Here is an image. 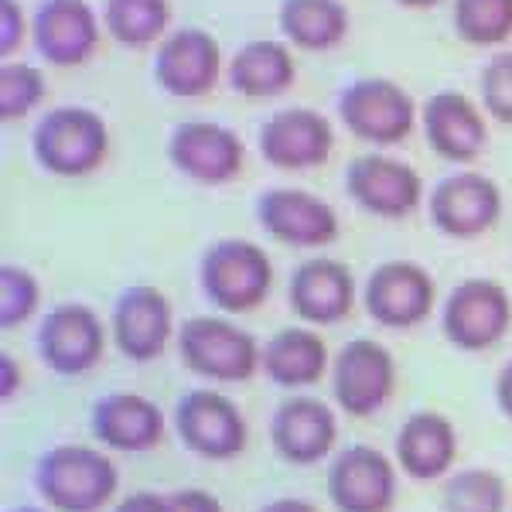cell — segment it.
Here are the masks:
<instances>
[{
	"mask_svg": "<svg viewBox=\"0 0 512 512\" xmlns=\"http://www.w3.org/2000/svg\"><path fill=\"white\" fill-rule=\"evenodd\" d=\"M35 492L52 512H103L120 492V472L106 448L62 441L38 454Z\"/></svg>",
	"mask_w": 512,
	"mask_h": 512,
	"instance_id": "obj_1",
	"label": "cell"
},
{
	"mask_svg": "<svg viewBox=\"0 0 512 512\" xmlns=\"http://www.w3.org/2000/svg\"><path fill=\"white\" fill-rule=\"evenodd\" d=\"M31 158L52 178H89L110 158V127L86 103H55L31 127Z\"/></svg>",
	"mask_w": 512,
	"mask_h": 512,
	"instance_id": "obj_2",
	"label": "cell"
},
{
	"mask_svg": "<svg viewBox=\"0 0 512 512\" xmlns=\"http://www.w3.org/2000/svg\"><path fill=\"white\" fill-rule=\"evenodd\" d=\"M198 287L222 315H250L274 291V260L253 239L219 236L198 256Z\"/></svg>",
	"mask_w": 512,
	"mask_h": 512,
	"instance_id": "obj_3",
	"label": "cell"
},
{
	"mask_svg": "<svg viewBox=\"0 0 512 512\" xmlns=\"http://www.w3.org/2000/svg\"><path fill=\"white\" fill-rule=\"evenodd\" d=\"M335 117L352 137L383 151L403 144L414 127H420V103L403 82L379 72H362L338 89Z\"/></svg>",
	"mask_w": 512,
	"mask_h": 512,
	"instance_id": "obj_4",
	"label": "cell"
},
{
	"mask_svg": "<svg viewBox=\"0 0 512 512\" xmlns=\"http://www.w3.org/2000/svg\"><path fill=\"white\" fill-rule=\"evenodd\" d=\"M181 366L205 383H250L260 373L263 345L229 315H192L175 335Z\"/></svg>",
	"mask_w": 512,
	"mask_h": 512,
	"instance_id": "obj_5",
	"label": "cell"
},
{
	"mask_svg": "<svg viewBox=\"0 0 512 512\" xmlns=\"http://www.w3.org/2000/svg\"><path fill=\"white\" fill-rule=\"evenodd\" d=\"M441 335L451 349L489 352L512 328V297L492 277H465L441 301Z\"/></svg>",
	"mask_w": 512,
	"mask_h": 512,
	"instance_id": "obj_6",
	"label": "cell"
},
{
	"mask_svg": "<svg viewBox=\"0 0 512 512\" xmlns=\"http://www.w3.org/2000/svg\"><path fill=\"white\" fill-rule=\"evenodd\" d=\"M106 335L110 328L103 325L96 308H89L86 301H59L41 315L35 349L48 373L79 379L103 362Z\"/></svg>",
	"mask_w": 512,
	"mask_h": 512,
	"instance_id": "obj_7",
	"label": "cell"
},
{
	"mask_svg": "<svg viewBox=\"0 0 512 512\" xmlns=\"http://www.w3.org/2000/svg\"><path fill=\"white\" fill-rule=\"evenodd\" d=\"M171 420L181 448L202 461H233L250 444V424L239 403L212 386H192L181 393Z\"/></svg>",
	"mask_w": 512,
	"mask_h": 512,
	"instance_id": "obj_8",
	"label": "cell"
},
{
	"mask_svg": "<svg viewBox=\"0 0 512 512\" xmlns=\"http://www.w3.org/2000/svg\"><path fill=\"white\" fill-rule=\"evenodd\" d=\"M168 164L181 178L205 188H222L246 168V144L222 120H178L164 140Z\"/></svg>",
	"mask_w": 512,
	"mask_h": 512,
	"instance_id": "obj_9",
	"label": "cell"
},
{
	"mask_svg": "<svg viewBox=\"0 0 512 512\" xmlns=\"http://www.w3.org/2000/svg\"><path fill=\"white\" fill-rule=\"evenodd\" d=\"M332 400L342 414L355 420L376 417L396 390V359L383 342L369 335L349 338L332 355Z\"/></svg>",
	"mask_w": 512,
	"mask_h": 512,
	"instance_id": "obj_10",
	"label": "cell"
},
{
	"mask_svg": "<svg viewBox=\"0 0 512 512\" xmlns=\"http://www.w3.org/2000/svg\"><path fill=\"white\" fill-rule=\"evenodd\" d=\"M154 86L171 99H202L226 76L222 45L202 24H178L154 48Z\"/></svg>",
	"mask_w": 512,
	"mask_h": 512,
	"instance_id": "obj_11",
	"label": "cell"
},
{
	"mask_svg": "<svg viewBox=\"0 0 512 512\" xmlns=\"http://www.w3.org/2000/svg\"><path fill=\"white\" fill-rule=\"evenodd\" d=\"M506 198L499 181L485 171L458 168L427 192V219L448 239H478L499 226Z\"/></svg>",
	"mask_w": 512,
	"mask_h": 512,
	"instance_id": "obj_12",
	"label": "cell"
},
{
	"mask_svg": "<svg viewBox=\"0 0 512 512\" xmlns=\"http://www.w3.org/2000/svg\"><path fill=\"white\" fill-rule=\"evenodd\" d=\"M345 195L366 216L396 222L414 216L427 198V188L410 161L383 151H366L345 164Z\"/></svg>",
	"mask_w": 512,
	"mask_h": 512,
	"instance_id": "obj_13",
	"label": "cell"
},
{
	"mask_svg": "<svg viewBox=\"0 0 512 512\" xmlns=\"http://www.w3.org/2000/svg\"><path fill=\"white\" fill-rule=\"evenodd\" d=\"M437 280L417 260H386L362 284V308L386 332H410L434 315Z\"/></svg>",
	"mask_w": 512,
	"mask_h": 512,
	"instance_id": "obj_14",
	"label": "cell"
},
{
	"mask_svg": "<svg viewBox=\"0 0 512 512\" xmlns=\"http://www.w3.org/2000/svg\"><path fill=\"white\" fill-rule=\"evenodd\" d=\"M256 226L274 243L291 250H321L342 233L338 212L328 198L297 185H270L256 195Z\"/></svg>",
	"mask_w": 512,
	"mask_h": 512,
	"instance_id": "obj_15",
	"label": "cell"
},
{
	"mask_svg": "<svg viewBox=\"0 0 512 512\" xmlns=\"http://www.w3.org/2000/svg\"><path fill=\"white\" fill-rule=\"evenodd\" d=\"M256 151L277 171L321 168L335 151V127L315 106H304V103L277 106L260 123Z\"/></svg>",
	"mask_w": 512,
	"mask_h": 512,
	"instance_id": "obj_16",
	"label": "cell"
},
{
	"mask_svg": "<svg viewBox=\"0 0 512 512\" xmlns=\"http://www.w3.org/2000/svg\"><path fill=\"white\" fill-rule=\"evenodd\" d=\"M325 492L338 512H393L400 468L373 444H349L328 461Z\"/></svg>",
	"mask_w": 512,
	"mask_h": 512,
	"instance_id": "obj_17",
	"label": "cell"
},
{
	"mask_svg": "<svg viewBox=\"0 0 512 512\" xmlns=\"http://www.w3.org/2000/svg\"><path fill=\"white\" fill-rule=\"evenodd\" d=\"M175 335V308L161 287L130 284L113 297L110 338L127 362L147 366V362L161 359Z\"/></svg>",
	"mask_w": 512,
	"mask_h": 512,
	"instance_id": "obj_18",
	"label": "cell"
},
{
	"mask_svg": "<svg viewBox=\"0 0 512 512\" xmlns=\"http://www.w3.org/2000/svg\"><path fill=\"white\" fill-rule=\"evenodd\" d=\"M103 14L89 0H38L31 11V45L52 69H79L103 41Z\"/></svg>",
	"mask_w": 512,
	"mask_h": 512,
	"instance_id": "obj_19",
	"label": "cell"
},
{
	"mask_svg": "<svg viewBox=\"0 0 512 512\" xmlns=\"http://www.w3.org/2000/svg\"><path fill=\"white\" fill-rule=\"evenodd\" d=\"M420 130L441 161L475 164L489 151V113L461 89H437L420 103Z\"/></svg>",
	"mask_w": 512,
	"mask_h": 512,
	"instance_id": "obj_20",
	"label": "cell"
},
{
	"mask_svg": "<svg viewBox=\"0 0 512 512\" xmlns=\"http://www.w3.org/2000/svg\"><path fill=\"white\" fill-rule=\"evenodd\" d=\"M355 301H359V284L352 267L335 256H308L287 277V304L301 325H342L352 315Z\"/></svg>",
	"mask_w": 512,
	"mask_h": 512,
	"instance_id": "obj_21",
	"label": "cell"
},
{
	"mask_svg": "<svg viewBox=\"0 0 512 512\" xmlns=\"http://www.w3.org/2000/svg\"><path fill=\"white\" fill-rule=\"evenodd\" d=\"M338 444V417L325 400L294 393L270 414V448L294 468H315L332 458Z\"/></svg>",
	"mask_w": 512,
	"mask_h": 512,
	"instance_id": "obj_22",
	"label": "cell"
},
{
	"mask_svg": "<svg viewBox=\"0 0 512 512\" xmlns=\"http://www.w3.org/2000/svg\"><path fill=\"white\" fill-rule=\"evenodd\" d=\"M89 431H93V437L106 451L144 454L154 451L164 441L168 420H164V410L151 396L113 390L93 403V410H89Z\"/></svg>",
	"mask_w": 512,
	"mask_h": 512,
	"instance_id": "obj_23",
	"label": "cell"
},
{
	"mask_svg": "<svg viewBox=\"0 0 512 512\" xmlns=\"http://www.w3.org/2000/svg\"><path fill=\"white\" fill-rule=\"evenodd\" d=\"M393 461L414 482L448 478L458 461V427L437 410H414L393 437Z\"/></svg>",
	"mask_w": 512,
	"mask_h": 512,
	"instance_id": "obj_24",
	"label": "cell"
},
{
	"mask_svg": "<svg viewBox=\"0 0 512 512\" xmlns=\"http://www.w3.org/2000/svg\"><path fill=\"white\" fill-rule=\"evenodd\" d=\"M260 373L277 386V390H308L332 373V352L325 338L311 325H287L277 328L263 342Z\"/></svg>",
	"mask_w": 512,
	"mask_h": 512,
	"instance_id": "obj_25",
	"label": "cell"
},
{
	"mask_svg": "<svg viewBox=\"0 0 512 512\" xmlns=\"http://www.w3.org/2000/svg\"><path fill=\"white\" fill-rule=\"evenodd\" d=\"M226 82L236 96L263 103L291 93L297 82L294 48L284 38H250L229 55Z\"/></svg>",
	"mask_w": 512,
	"mask_h": 512,
	"instance_id": "obj_26",
	"label": "cell"
},
{
	"mask_svg": "<svg viewBox=\"0 0 512 512\" xmlns=\"http://www.w3.org/2000/svg\"><path fill=\"white\" fill-rule=\"evenodd\" d=\"M280 38L297 52H332L352 31V14L345 0H280Z\"/></svg>",
	"mask_w": 512,
	"mask_h": 512,
	"instance_id": "obj_27",
	"label": "cell"
},
{
	"mask_svg": "<svg viewBox=\"0 0 512 512\" xmlns=\"http://www.w3.org/2000/svg\"><path fill=\"white\" fill-rule=\"evenodd\" d=\"M103 28L120 48H158L171 31V0H103Z\"/></svg>",
	"mask_w": 512,
	"mask_h": 512,
	"instance_id": "obj_28",
	"label": "cell"
},
{
	"mask_svg": "<svg viewBox=\"0 0 512 512\" xmlns=\"http://www.w3.org/2000/svg\"><path fill=\"white\" fill-rule=\"evenodd\" d=\"M506 506H509V485L492 468L468 465L444 478V489H441L444 512H506Z\"/></svg>",
	"mask_w": 512,
	"mask_h": 512,
	"instance_id": "obj_29",
	"label": "cell"
},
{
	"mask_svg": "<svg viewBox=\"0 0 512 512\" xmlns=\"http://www.w3.org/2000/svg\"><path fill=\"white\" fill-rule=\"evenodd\" d=\"M451 31L461 45L502 48L512 38V0H454Z\"/></svg>",
	"mask_w": 512,
	"mask_h": 512,
	"instance_id": "obj_30",
	"label": "cell"
},
{
	"mask_svg": "<svg viewBox=\"0 0 512 512\" xmlns=\"http://www.w3.org/2000/svg\"><path fill=\"white\" fill-rule=\"evenodd\" d=\"M48 96V79L38 65L24 59L0 62V120H24Z\"/></svg>",
	"mask_w": 512,
	"mask_h": 512,
	"instance_id": "obj_31",
	"label": "cell"
},
{
	"mask_svg": "<svg viewBox=\"0 0 512 512\" xmlns=\"http://www.w3.org/2000/svg\"><path fill=\"white\" fill-rule=\"evenodd\" d=\"M41 308V280L21 263H4L0 267V328L14 332V328L28 325Z\"/></svg>",
	"mask_w": 512,
	"mask_h": 512,
	"instance_id": "obj_32",
	"label": "cell"
},
{
	"mask_svg": "<svg viewBox=\"0 0 512 512\" xmlns=\"http://www.w3.org/2000/svg\"><path fill=\"white\" fill-rule=\"evenodd\" d=\"M478 103L489 120L512 127V48H492L478 72Z\"/></svg>",
	"mask_w": 512,
	"mask_h": 512,
	"instance_id": "obj_33",
	"label": "cell"
},
{
	"mask_svg": "<svg viewBox=\"0 0 512 512\" xmlns=\"http://www.w3.org/2000/svg\"><path fill=\"white\" fill-rule=\"evenodd\" d=\"M31 38V14L21 0H0V59H14V52Z\"/></svg>",
	"mask_w": 512,
	"mask_h": 512,
	"instance_id": "obj_34",
	"label": "cell"
},
{
	"mask_svg": "<svg viewBox=\"0 0 512 512\" xmlns=\"http://www.w3.org/2000/svg\"><path fill=\"white\" fill-rule=\"evenodd\" d=\"M168 512H226L222 502L205 489H178L168 492Z\"/></svg>",
	"mask_w": 512,
	"mask_h": 512,
	"instance_id": "obj_35",
	"label": "cell"
},
{
	"mask_svg": "<svg viewBox=\"0 0 512 512\" xmlns=\"http://www.w3.org/2000/svg\"><path fill=\"white\" fill-rule=\"evenodd\" d=\"M110 512H168V495L151 492V489H137L113 506Z\"/></svg>",
	"mask_w": 512,
	"mask_h": 512,
	"instance_id": "obj_36",
	"label": "cell"
},
{
	"mask_svg": "<svg viewBox=\"0 0 512 512\" xmlns=\"http://www.w3.org/2000/svg\"><path fill=\"white\" fill-rule=\"evenodd\" d=\"M24 386V369L11 352H0V400L11 403Z\"/></svg>",
	"mask_w": 512,
	"mask_h": 512,
	"instance_id": "obj_37",
	"label": "cell"
},
{
	"mask_svg": "<svg viewBox=\"0 0 512 512\" xmlns=\"http://www.w3.org/2000/svg\"><path fill=\"white\" fill-rule=\"evenodd\" d=\"M495 407H499V414L512 424V359L506 366L499 369V376H495Z\"/></svg>",
	"mask_w": 512,
	"mask_h": 512,
	"instance_id": "obj_38",
	"label": "cell"
},
{
	"mask_svg": "<svg viewBox=\"0 0 512 512\" xmlns=\"http://www.w3.org/2000/svg\"><path fill=\"white\" fill-rule=\"evenodd\" d=\"M260 512H321V509L308 499H297V495H277V499L263 502Z\"/></svg>",
	"mask_w": 512,
	"mask_h": 512,
	"instance_id": "obj_39",
	"label": "cell"
},
{
	"mask_svg": "<svg viewBox=\"0 0 512 512\" xmlns=\"http://www.w3.org/2000/svg\"><path fill=\"white\" fill-rule=\"evenodd\" d=\"M393 4H400V7H410V11H427V7L441 4V0H393Z\"/></svg>",
	"mask_w": 512,
	"mask_h": 512,
	"instance_id": "obj_40",
	"label": "cell"
},
{
	"mask_svg": "<svg viewBox=\"0 0 512 512\" xmlns=\"http://www.w3.org/2000/svg\"><path fill=\"white\" fill-rule=\"evenodd\" d=\"M7 512H52V509H41V506H14V509H7Z\"/></svg>",
	"mask_w": 512,
	"mask_h": 512,
	"instance_id": "obj_41",
	"label": "cell"
}]
</instances>
